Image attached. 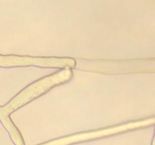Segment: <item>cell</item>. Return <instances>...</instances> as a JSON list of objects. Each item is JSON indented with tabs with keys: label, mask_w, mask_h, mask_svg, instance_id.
<instances>
[{
	"label": "cell",
	"mask_w": 155,
	"mask_h": 145,
	"mask_svg": "<svg viewBox=\"0 0 155 145\" xmlns=\"http://www.w3.org/2000/svg\"><path fill=\"white\" fill-rule=\"evenodd\" d=\"M72 76L73 72L71 68H65L53 75L45 77L42 79L33 83L22 91L19 95H17L7 105L0 107V120L10 132L12 138L18 144L24 145V143L19 131L9 118L10 113L34 99L35 98H37L39 95L44 94L51 88L61 83L68 82L72 78Z\"/></svg>",
	"instance_id": "1"
},
{
	"label": "cell",
	"mask_w": 155,
	"mask_h": 145,
	"mask_svg": "<svg viewBox=\"0 0 155 145\" xmlns=\"http://www.w3.org/2000/svg\"><path fill=\"white\" fill-rule=\"evenodd\" d=\"M76 65L75 60L68 57H33L19 56L0 55V66H39L47 67L72 68Z\"/></svg>",
	"instance_id": "2"
}]
</instances>
